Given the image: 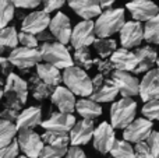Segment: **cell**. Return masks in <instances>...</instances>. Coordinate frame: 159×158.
Returning <instances> with one entry per match:
<instances>
[{
    "mask_svg": "<svg viewBox=\"0 0 159 158\" xmlns=\"http://www.w3.org/2000/svg\"><path fill=\"white\" fill-rule=\"evenodd\" d=\"M126 22L123 8H106L98 16L95 21V34L98 38H109L116 32H120Z\"/></svg>",
    "mask_w": 159,
    "mask_h": 158,
    "instance_id": "obj_1",
    "label": "cell"
},
{
    "mask_svg": "<svg viewBox=\"0 0 159 158\" xmlns=\"http://www.w3.org/2000/svg\"><path fill=\"white\" fill-rule=\"evenodd\" d=\"M63 83L74 95L87 98L92 94V78L84 69L70 66L63 72Z\"/></svg>",
    "mask_w": 159,
    "mask_h": 158,
    "instance_id": "obj_2",
    "label": "cell"
},
{
    "mask_svg": "<svg viewBox=\"0 0 159 158\" xmlns=\"http://www.w3.org/2000/svg\"><path fill=\"white\" fill-rule=\"evenodd\" d=\"M137 115V102L131 98L121 97L110 106V125L115 129H126Z\"/></svg>",
    "mask_w": 159,
    "mask_h": 158,
    "instance_id": "obj_3",
    "label": "cell"
},
{
    "mask_svg": "<svg viewBox=\"0 0 159 158\" xmlns=\"http://www.w3.org/2000/svg\"><path fill=\"white\" fill-rule=\"evenodd\" d=\"M41 55L42 60L56 66L57 69H67L70 66H74L73 56L70 55L69 49L64 44L60 42H43L41 46Z\"/></svg>",
    "mask_w": 159,
    "mask_h": 158,
    "instance_id": "obj_4",
    "label": "cell"
},
{
    "mask_svg": "<svg viewBox=\"0 0 159 158\" xmlns=\"http://www.w3.org/2000/svg\"><path fill=\"white\" fill-rule=\"evenodd\" d=\"M117 95H119V90L110 77H105L103 74L98 73L92 78V94L89 97L91 100L96 101L99 104L113 102Z\"/></svg>",
    "mask_w": 159,
    "mask_h": 158,
    "instance_id": "obj_5",
    "label": "cell"
},
{
    "mask_svg": "<svg viewBox=\"0 0 159 158\" xmlns=\"http://www.w3.org/2000/svg\"><path fill=\"white\" fill-rule=\"evenodd\" d=\"M8 59H10L11 64L14 67L27 72L28 69L36 66L38 63H41L42 55L41 50L38 48H27V46H20L14 48L10 53H8Z\"/></svg>",
    "mask_w": 159,
    "mask_h": 158,
    "instance_id": "obj_6",
    "label": "cell"
},
{
    "mask_svg": "<svg viewBox=\"0 0 159 158\" xmlns=\"http://www.w3.org/2000/svg\"><path fill=\"white\" fill-rule=\"evenodd\" d=\"M16 140H17V143H18L20 150H21L25 156H28L31 158H38L42 148L45 147L41 134H38L34 129L18 130Z\"/></svg>",
    "mask_w": 159,
    "mask_h": 158,
    "instance_id": "obj_7",
    "label": "cell"
},
{
    "mask_svg": "<svg viewBox=\"0 0 159 158\" xmlns=\"http://www.w3.org/2000/svg\"><path fill=\"white\" fill-rule=\"evenodd\" d=\"M96 39L95 34V22L92 20H82L81 22H78L71 32V39L70 44L74 49L78 48H88L89 45L93 44V41Z\"/></svg>",
    "mask_w": 159,
    "mask_h": 158,
    "instance_id": "obj_8",
    "label": "cell"
},
{
    "mask_svg": "<svg viewBox=\"0 0 159 158\" xmlns=\"http://www.w3.org/2000/svg\"><path fill=\"white\" fill-rule=\"evenodd\" d=\"M110 78L116 84L119 94L121 97L131 98L140 94V81L131 73L121 72V70H113V73L110 74Z\"/></svg>",
    "mask_w": 159,
    "mask_h": 158,
    "instance_id": "obj_9",
    "label": "cell"
},
{
    "mask_svg": "<svg viewBox=\"0 0 159 158\" xmlns=\"http://www.w3.org/2000/svg\"><path fill=\"white\" fill-rule=\"evenodd\" d=\"M152 120L147 118L134 119L126 129H123V139L130 143H141L145 142L152 133Z\"/></svg>",
    "mask_w": 159,
    "mask_h": 158,
    "instance_id": "obj_10",
    "label": "cell"
},
{
    "mask_svg": "<svg viewBox=\"0 0 159 158\" xmlns=\"http://www.w3.org/2000/svg\"><path fill=\"white\" fill-rule=\"evenodd\" d=\"M93 148L99 151L101 154H107L110 153L113 144L116 142V134H115V128L107 122H102L98 125L93 132Z\"/></svg>",
    "mask_w": 159,
    "mask_h": 158,
    "instance_id": "obj_11",
    "label": "cell"
},
{
    "mask_svg": "<svg viewBox=\"0 0 159 158\" xmlns=\"http://www.w3.org/2000/svg\"><path fill=\"white\" fill-rule=\"evenodd\" d=\"M144 41V27L140 21H127L120 30V44L126 49L138 48Z\"/></svg>",
    "mask_w": 159,
    "mask_h": 158,
    "instance_id": "obj_12",
    "label": "cell"
},
{
    "mask_svg": "<svg viewBox=\"0 0 159 158\" xmlns=\"http://www.w3.org/2000/svg\"><path fill=\"white\" fill-rule=\"evenodd\" d=\"M75 116L73 114H64V112H52L49 118L42 120L41 128L43 130H55V132H66L70 133L73 126L75 125Z\"/></svg>",
    "mask_w": 159,
    "mask_h": 158,
    "instance_id": "obj_13",
    "label": "cell"
},
{
    "mask_svg": "<svg viewBox=\"0 0 159 158\" xmlns=\"http://www.w3.org/2000/svg\"><path fill=\"white\" fill-rule=\"evenodd\" d=\"M49 30H50V34L53 35V38L57 42H60V44L66 45L71 39V32H73L71 22H70L69 17L64 13H61V11L55 14V17L50 20Z\"/></svg>",
    "mask_w": 159,
    "mask_h": 158,
    "instance_id": "obj_14",
    "label": "cell"
},
{
    "mask_svg": "<svg viewBox=\"0 0 159 158\" xmlns=\"http://www.w3.org/2000/svg\"><path fill=\"white\" fill-rule=\"evenodd\" d=\"M28 92H30L28 81H25L16 73H10L8 76H6L4 95L3 97H13L20 100L22 104H25L28 100Z\"/></svg>",
    "mask_w": 159,
    "mask_h": 158,
    "instance_id": "obj_15",
    "label": "cell"
},
{
    "mask_svg": "<svg viewBox=\"0 0 159 158\" xmlns=\"http://www.w3.org/2000/svg\"><path fill=\"white\" fill-rule=\"evenodd\" d=\"M127 10L135 21H148L159 14V7L152 0H131L126 4Z\"/></svg>",
    "mask_w": 159,
    "mask_h": 158,
    "instance_id": "obj_16",
    "label": "cell"
},
{
    "mask_svg": "<svg viewBox=\"0 0 159 158\" xmlns=\"http://www.w3.org/2000/svg\"><path fill=\"white\" fill-rule=\"evenodd\" d=\"M140 97L144 102L159 100V70L151 69L140 81Z\"/></svg>",
    "mask_w": 159,
    "mask_h": 158,
    "instance_id": "obj_17",
    "label": "cell"
},
{
    "mask_svg": "<svg viewBox=\"0 0 159 158\" xmlns=\"http://www.w3.org/2000/svg\"><path fill=\"white\" fill-rule=\"evenodd\" d=\"M50 16L48 11L42 10V11H32L30 13L24 20H22L21 24V31L25 32L34 34V35H38V34L46 31V28L50 24Z\"/></svg>",
    "mask_w": 159,
    "mask_h": 158,
    "instance_id": "obj_18",
    "label": "cell"
},
{
    "mask_svg": "<svg viewBox=\"0 0 159 158\" xmlns=\"http://www.w3.org/2000/svg\"><path fill=\"white\" fill-rule=\"evenodd\" d=\"M93 132H95V125L91 119H81L75 122L73 129L70 130V143L73 146H84L92 140Z\"/></svg>",
    "mask_w": 159,
    "mask_h": 158,
    "instance_id": "obj_19",
    "label": "cell"
},
{
    "mask_svg": "<svg viewBox=\"0 0 159 158\" xmlns=\"http://www.w3.org/2000/svg\"><path fill=\"white\" fill-rule=\"evenodd\" d=\"M50 100H52V104L55 106H57V109L60 112L73 114L75 111V104H77L75 95L67 87H61V86L55 87Z\"/></svg>",
    "mask_w": 159,
    "mask_h": 158,
    "instance_id": "obj_20",
    "label": "cell"
},
{
    "mask_svg": "<svg viewBox=\"0 0 159 158\" xmlns=\"http://www.w3.org/2000/svg\"><path fill=\"white\" fill-rule=\"evenodd\" d=\"M110 62H112L115 70H121V72L129 73H134L138 64L135 53L131 52L130 49H126V48L116 49L113 55L110 56Z\"/></svg>",
    "mask_w": 159,
    "mask_h": 158,
    "instance_id": "obj_21",
    "label": "cell"
},
{
    "mask_svg": "<svg viewBox=\"0 0 159 158\" xmlns=\"http://www.w3.org/2000/svg\"><path fill=\"white\" fill-rule=\"evenodd\" d=\"M70 8L84 20H91L102 13L99 0H67Z\"/></svg>",
    "mask_w": 159,
    "mask_h": 158,
    "instance_id": "obj_22",
    "label": "cell"
},
{
    "mask_svg": "<svg viewBox=\"0 0 159 158\" xmlns=\"http://www.w3.org/2000/svg\"><path fill=\"white\" fill-rule=\"evenodd\" d=\"M41 123H42V109L39 106H30V108L21 111L16 120L17 130L35 129L38 126H41Z\"/></svg>",
    "mask_w": 159,
    "mask_h": 158,
    "instance_id": "obj_23",
    "label": "cell"
},
{
    "mask_svg": "<svg viewBox=\"0 0 159 158\" xmlns=\"http://www.w3.org/2000/svg\"><path fill=\"white\" fill-rule=\"evenodd\" d=\"M135 56H137V69H135V74H141V73L149 72L152 67L157 64L158 60V53L154 48L148 46H141V48H135L134 50Z\"/></svg>",
    "mask_w": 159,
    "mask_h": 158,
    "instance_id": "obj_24",
    "label": "cell"
},
{
    "mask_svg": "<svg viewBox=\"0 0 159 158\" xmlns=\"http://www.w3.org/2000/svg\"><path fill=\"white\" fill-rule=\"evenodd\" d=\"M36 74L53 88L63 83V74L60 73V69L46 62H41L36 64Z\"/></svg>",
    "mask_w": 159,
    "mask_h": 158,
    "instance_id": "obj_25",
    "label": "cell"
},
{
    "mask_svg": "<svg viewBox=\"0 0 159 158\" xmlns=\"http://www.w3.org/2000/svg\"><path fill=\"white\" fill-rule=\"evenodd\" d=\"M75 111L82 119H96L102 115V106L99 105V102L91 100L89 97L81 98L75 104Z\"/></svg>",
    "mask_w": 159,
    "mask_h": 158,
    "instance_id": "obj_26",
    "label": "cell"
},
{
    "mask_svg": "<svg viewBox=\"0 0 159 158\" xmlns=\"http://www.w3.org/2000/svg\"><path fill=\"white\" fill-rule=\"evenodd\" d=\"M28 87H30V91L32 92V97L36 101H43L48 100L49 97H52L53 92V87H50L49 84H46L38 74H32L28 80Z\"/></svg>",
    "mask_w": 159,
    "mask_h": 158,
    "instance_id": "obj_27",
    "label": "cell"
},
{
    "mask_svg": "<svg viewBox=\"0 0 159 158\" xmlns=\"http://www.w3.org/2000/svg\"><path fill=\"white\" fill-rule=\"evenodd\" d=\"M18 44V32L16 27L0 28V56H4L6 52L13 50Z\"/></svg>",
    "mask_w": 159,
    "mask_h": 158,
    "instance_id": "obj_28",
    "label": "cell"
},
{
    "mask_svg": "<svg viewBox=\"0 0 159 158\" xmlns=\"http://www.w3.org/2000/svg\"><path fill=\"white\" fill-rule=\"evenodd\" d=\"M24 104L20 100L13 97H4V104H3V109L0 111V119L10 120V122L16 123L17 118H18L21 108Z\"/></svg>",
    "mask_w": 159,
    "mask_h": 158,
    "instance_id": "obj_29",
    "label": "cell"
},
{
    "mask_svg": "<svg viewBox=\"0 0 159 158\" xmlns=\"http://www.w3.org/2000/svg\"><path fill=\"white\" fill-rule=\"evenodd\" d=\"M43 143L53 147H69L70 134L66 132H55V130H45L42 134Z\"/></svg>",
    "mask_w": 159,
    "mask_h": 158,
    "instance_id": "obj_30",
    "label": "cell"
},
{
    "mask_svg": "<svg viewBox=\"0 0 159 158\" xmlns=\"http://www.w3.org/2000/svg\"><path fill=\"white\" fill-rule=\"evenodd\" d=\"M17 133H18V130H17L16 123L10 122V120L0 119V148L6 147L11 142H14Z\"/></svg>",
    "mask_w": 159,
    "mask_h": 158,
    "instance_id": "obj_31",
    "label": "cell"
},
{
    "mask_svg": "<svg viewBox=\"0 0 159 158\" xmlns=\"http://www.w3.org/2000/svg\"><path fill=\"white\" fill-rule=\"evenodd\" d=\"M92 45L101 59L110 58L113 55V52L117 49V44L112 38H96Z\"/></svg>",
    "mask_w": 159,
    "mask_h": 158,
    "instance_id": "obj_32",
    "label": "cell"
},
{
    "mask_svg": "<svg viewBox=\"0 0 159 158\" xmlns=\"http://www.w3.org/2000/svg\"><path fill=\"white\" fill-rule=\"evenodd\" d=\"M144 39L149 44L159 45V14L145 22L144 27Z\"/></svg>",
    "mask_w": 159,
    "mask_h": 158,
    "instance_id": "obj_33",
    "label": "cell"
},
{
    "mask_svg": "<svg viewBox=\"0 0 159 158\" xmlns=\"http://www.w3.org/2000/svg\"><path fill=\"white\" fill-rule=\"evenodd\" d=\"M113 158H134V147L127 140H116L110 150Z\"/></svg>",
    "mask_w": 159,
    "mask_h": 158,
    "instance_id": "obj_34",
    "label": "cell"
},
{
    "mask_svg": "<svg viewBox=\"0 0 159 158\" xmlns=\"http://www.w3.org/2000/svg\"><path fill=\"white\" fill-rule=\"evenodd\" d=\"M73 60H74V63L78 67H81L84 70H89L95 64V59H92L88 48H78V49H75L74 55H73Z\"/></svg>",
    "mask_w": 159,
    "mask_h": 158,
    "instance_id": "obj_35",
    "label": "cell"
},
{
    "mask_svg": "<svg viewBox=\"0 0 159 158\" xmlns=\"http://www.w3.org/2000/svg\"><path fill=\"white\" fill-rule=\"evenodd\" d=\"M14 8L11 0H0V28H4L14 17Z\"/></svg>",
    "mask_w": 159,
    "mask_h": 158,
    "instance_id": "obj_36",
    "label": "cell"
},
{
    "mask_svg": "<svg viewBox=\"0 0 159 158\" xmlns=\"http://www.w3.org/2000/svg\"><path fill=\"white\" fill-rule=\"evenodd\" d=\"M67 150L69 147H53V146L46 144L42 148L38 158H64Z\"/></svg>",
    "mask_w": 159,
    "mask_h": 158,
    "instance_id": "obj_37",
    "label": "cell"
},
{
    "mask_svg": "<svg viewBox=\"0 0 159 158\" xmlns=\"http://www.w3.org/2000/svg\"><path fill=\"white\" fill-rule=\"evenodd\" d=\"M141 114L144 118L149 120H159V100L148 101L141 109Z\"/></svg>",
    "mask_w": 159,
    "mask_h": 158,
    "instance_id": "obj_38",
    "label": "cell"
},
{
    "mask_svg": "<svg viewBox=\"0 0 159 158\" xmlns=\"http://www.w3.org/2000/svg\"><path fill=\"white\" fill-rule=\"evenodd\" d=\"M18 42L21 44V46H27V48H38V44H39L36 35L25 32V31H21L18 34Z\"/></svg>",
    "mask_w": 159,
    "mask_h": 158,
    "instance_id": "obj_39",
    "label": "cell"
},
{
    "mask_svg": "<svg viewBox=\"0 0 159 158\" xmlns=\"http://www.w3.org/2000/svg\"><path fill=\"white\" fill-rule=\"evenodd\" d=\"M18 153H20L18 143H17V140H14V142H11L6 147L0 148V158H17Z\"/></svg>",
    "mask_w": 159,
    "mask_h": 158,
    "instance_id": "obj_40",
    "label": "cell"
},
{
    "mask_svg": "<svg viewBox=\"0 0 159 158\" xmlns=\"http://www.w3.org/2000/svg\"><path fill=\"white\" fill-rule=\"evenodd\" d=\"M95 64H96V69H98V73L103 74L105 77H110V74L115 70L112 62L107 60V59H95Z\"/></svg>",
    "mask_w": 159,
    "mask_h": 158,
    "instance_id": "obj_41",
    "label": "cell"
},
{
    "mask_svg": "<svg viewBox=\"0 0 159 158\" xmlns=\"http://www.w3.org/2000/svg\"><path fill=\"white\" fill-rule=\"evenodd\" d=\"M145 143L148 144L154 158H159V132L152 130V133L149 134V137L145 140Z\"/></svg>",
    "mask_w": 159,
    "mask_h": 158,
    "instance_id": "obj_42",
    "label": "cell"
},
{
    "mask_svg": "<svg viewBox=\"0 0 159 158\" xmlns=\"http://www.w3.org/2000/svg\"><path fill=\"white\" fill-rule=\"evenodd\" d=\"M134 158H154L148 144L145 142L135 143L134 146Z\"/></svg>",
    "mask_w": 159,
    "mask_h": 158,
    "instance_id": "obj_43",
    "label": "cell"
},
{
    "mask_svg": "<svg viewBox=\"0 0 159 158\" xmlns=\"http://www.w3.org/2000/svg\"><path fill=\"white\" fill-rule=\"evenodd\" d=\"M42 2H43V10L48 13H52V11L63 7L67 0H42Z\"/></svg>",
    "mask_w": 159,
    "mask_h": 158,
    "instance_id": "obj_44",
    "label": "cell"
},
{
    "mask_svg": "<svg viewBox=\"0 0 159 158\" xmlns=\"http://www.w3.org/2000/svg\"><path fill=\"white\" fill-rule=\"evenodd\" d=\"M13 4L18 8H36L42 0H11Z\"/></svg>",
    "mask_w": 159,
    "mask_h": 158,
    "instance_id": "obj_45",
    "label": "cell"
},
{
    "mask_svg": "<svg viewBox=\"0 0 159 158\" xmlns=\"http://www.w3.org/2000/svg\"><path fill=\"white\" fill-rule=\"evenodd\" d=\"M13 64H11L8 56H0V72L2 74L8 76L10 73H13Z\"/></svg>",
    "mask_w": 159,
    "mask_h": 158,
    "instance_id": "obj_46",
    "label": "cell"
},
{
    "mask_svg": "<svg viewBox=\"0 0 159 158\" xmlns=\"http://www.w3.org/2000/svg\"><path fill=\"white\" fill-rule=\"evenodd\" d=\"M64 158H87V156H85V153L78 146H73V147H70L69 150H67Z\"/></svg>",
    "mask_w": 159,
    "mask_h": 158,
    "instance_id": "obj_47",
    "label": "cell"
},
{
    "mask_svg": "<svg viewBox=\"0 0 159 158\" xmlns=\"http://www.w3.org/2000/svg\"><path fill=\"white\" fill-rule=\"evenodd\" d=\"M115 2L116 0H99V4H101L102 8H109Z\"/></svg>",
    "mask_w": 159,
    "mask_h": 158,
    "instance_id": "obj_48",
    "label": "cell"
},
{
    "mask_svg": "<svg viewBox=\"0 0 159 158\" xmlns=\"http://www.w3.org/2000/svg\"><path fill=\"white\" fill-rule=\"evenodd\" d=\"M3 95H4V81L0 78V100L3 98Z\"/></svg>",
    "mask_w": 159,
    "mask_h": 158,
    "instance_id": "obj_49",
    "label": "cell"
},
{
    "mask_svg": "<svg viewBox=\"0 0 159 158\" xmlns=\"http://www.w3.org/2000/svg\"><path fill=\"white\" fill-rule=\"evenodd\" d=\"M17 158H31V157H28V156H25V154H24V156H18Z\"/></svg>",
    "mask_w": 159,
    "mask_h": 158,
    "instance_id": "obj_50",
    "label": "cell"
},
{
    "mask_svg": "<svg viewBox=\"0 0 159 158\" xmlns=\"http://www.w3.org/2000/svg\"><path fill=\"white\" fill-rule=\"evenodd\" d=\"M157 66H158V70H159V58H158V60H157Z\"/></svg>",
    "mask_w": 159,
    "mask_h": 158,
    "instance_id": "obj_51",
    "label": "cell"
}]
</instances>
